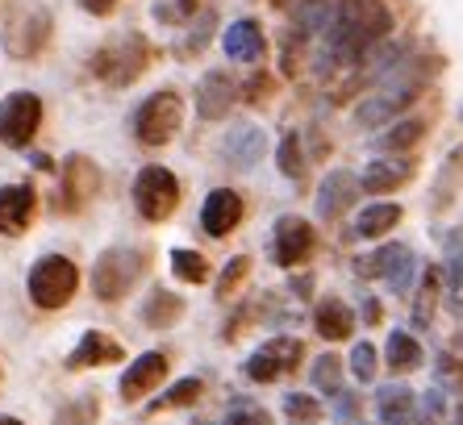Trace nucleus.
<instances>
[{
    "instance_id": "e433bc0d",
    "label": "nucleus",
    "mask_w": 463,
    "mask_h": 425,
    "mask_svg": "<svg viewBox=\"0 0 463 425\" xmlns=\"http://www.w3.org/2000/svg\"><path fill=\"white\" fill-rule=\"evenodd\" d=\"M434 388H442L447 396H463V363L451 351H439L434 359Z\"/></svg>"
},
{
    "instance_id": "603ef678",
    "label": "nucleus",
    "mask_w": 463,
    "mask_h": 425,
    "mask_svg": "<svg viewBox=\"0 0 463 425\" xmlns=\"http://www.w3.org/2000/svg\"><path fill=\"white\" fill-rule=\"evenodd\" d=\"M459 121H463V100H459Z\"/></svg>"
},
{
    "instance_id": "5701e85b",
    "label": "nucleus",
    "mask_w": 463,
    "mask_h": 425,
    "mask_svg": "<svg viewBox=\"0 0 463 425\" xmlns=\"http://www.w3.org/2000/svg\"><path fill=\"white\" fill-rule=\"evenodd\" d=\"M184 313H188V300L175 297L172 288H151L138 305V321L146 330H172L175 321H184Z\"/></svg>"
},
{
    "instance_id": "8fccbe9b",
    "label": "nucleus",
    "mask_w": 463,
    "mask_h": 425,
    "mask_svg": "<svg viewBox=\"0 0 463 425\" xmlns=\"http://www.w3.org/2000/svg\"><path fill=\"white\" fill-rule=\"evenodd\" d=\"M0 425H25L22 417H13V413H0Z\"/></svg>"
},
{
    "instance_id": "412c9836",
    "label": "nucleus",
    "mask_w": 463,
    "mask_h": 425,
    "mask_svg": "<svg viewBox=\"0 0 463 425\" xmlns=\"http://www.w3.org/2000/svg\"><path fill=\"white\" fill-rule=\"evenodd\" d=\"M355 308L346 305V300L338 297H322L317 305H313V334L322 342H346L351 334H355Z\"/></svg>"
},
{
    "instance_id": "bb28decb",
    "label": "nucleus",
    "mask_w": 463,
    "mask_h": 425,
    "mask_svg": "<svg viewBox=\"0 0 463 425\" xmlns=\"http://www.w3.org/2000/svg\"><path fill=\"white\" fill-rule=\"evenodd\" d=\"M384 363H388V372L410 375L426 363V351H421V342L413 338L410 330H392L388 334V346H384Z\"/></svg>"
},
{
    "instance_id": "4be33fe9",
    "label": "nucleus",
    "mask_w": 463,
    "mask_h": 425,
    "mask_svg": "<svg viewBox=\"0 0 463 425\" xmlns=\"http://www.w3.org/2000/svg\"><path fill=\"white\" fill-rule=\"evenodd\" d=\"M355 196H359V175L355 171H346V167H338V171H326V180H322V188H317V217H338L343 209H351L355 204Z\"/></svg>"
},
{
    "instance_id": "7ed1b4c3",
    "label": "nucleus",
    "mask_w": 463,
    "mask_h": 425,
    "mask_svg": "<svg viewBox=\"0 0 463 425\" xmlns=\"http://www.w3.org/2000/svg\"><path fill=\"white\" fill-rule=\"evenodd\" d=\"M146 263H151V255L138 250V246H109V250H100L97 263H92V292H97L100 305L126 300L142 284Z\"/></svg>"
},
{
    "instance_id": "7c9ffc66",
    "label": "nucleus",
    "mask_w": 463,
    "mask_h": 425,
    "mask_svg": "<svg viewBox=\"0 0 463 425\" xmlns=\"http://www.w3.org/2000/svg\"><path fill=\"white\" fill-rule=\"evenodd\" d=\"M97 421H100L97 392H84V396H76V401H63L51 417V425H97Z\"/></svg>"
},
{
    "instance_id": "79ce46f5",
    "label": "nucleus",
    "mask_w": 463,
    "mask_h": 425,
    "mask_svg": "<svg viewBox=\"0 0 463 425\" xmlns=\"http://www.w3.org/2000/svg\"><path fill=\"white\" fill-rule=\"evenodd\" d=\"M284 413L292 417V421H301V425H313V421H322V401L309 392H288L284 396Z\"/></svg>"
},
{
    "instance_id": "393cba45",
    "label": "nucleus",
    "mask_w": 463,
    "mask_h": 425,
    "mask_svg": "<svg viewBox=\"0 0 463 425\" xmlns=\"http://www.w3.org/2000/svg\"><path fill=\"white\" fill-rule=\"evenodd\" d=\"M376 417L384 425H410L418 417V396L405 383H384L376 388Z\"/></svg>"
},
{
    "instance_id": "a18cd8bd",
    "label": "nucleus",
    "mask_w": 463,
    "mask_h": 425,
    "mask_svg": "<svg viewBox=\"0 0 463 425\" xmlns=\"http://www.w3.org/2000/svg\"><path fill=\"white\" fill-rule=\"evenodd\" d=\"M330 417H335L338 425H355V421H359V396H355V392H335Z\"/></svg>"
},
{
    "instance_id": "de8ad7c7",
    "label": "nucleus",
    "mask_w": 463,
    "mask_h": 425,
    "mask_svg": "<svg viewBox=\"0 0 463 425\" xmlns=\"http://www.w3.org/2000/svg\"><path fill=\"white\" fill-rule=\"evenodd\" d=\"M84 5V13H92V17H109V13L118 9V0H80Z\"/></svg>"
},
{
    "instance_id": "1a4fd4ad",
    "label": "nucleus",
    "mask_w": 463,
    "mask_h": 425,
    "mask_svg": "<svg viewBox=\"0 0 463 425\" xmlns=\"http://www.w3.org/2000/svg\"><path fill=\"white\" fill-rule=\"evenodd\" d=\"M38 126H43V96L38 92L17 88L0 100V146L5 150H30Z\"/></svg>"
},
{
    "instance_id": "0eeeda50",
    "label": "nucleus",
    "mask_w": 463,
    "mask_h": 425,
    "mask_svg": "<svg viewBox=\"0 0 463 425\" xmlns=\"http://www.w3.org/2000/svg\"><path fill=\"white\" fill-rule=\"evenodd\" d=\"M51 30H54L51 9H43V5H22V9L9 13V22L0 25V51L9 54V59H17V63H30V59H38V54L46 51Z\"/></svg>"
},
{
    "instance_id": "9d476101",
    "label": "nucleus",
    "mask_w": 463,
    "mask_h": 425,
    "mask_svg": "<svg viewBox=\"0 0 463 425\" xmlns=\"http://www.w3.org/2000/svg\"><path fill=\"white\" fill-rule=\"evenodd\" d=\"M301 363H305V342L292 338V334H280V338L263 342L255 354H247L242 375H247L250 383H276L280 375L301 372Z\"/></svg>"
},
{
    "instance_id": "f03ea898",
    "label": "nucleus",
    "mask_w": 463,
    "mask_h": 425,
    "mask_svg": "<svg viewBox=\"0 0 463 425\" xmlns=\"http://www.w3.org/2000/svg\"><path fill=\"white\" fill-rule=\"evenodd\" d=\"M434 75V59H426V54H405L392 71H384L372 84V92L359 100L355 109V121L364 129H384L392 118H401L405 109L413 105L421 96V88H426V80Z\"/></svg>"
},
{
    "instance_id": "c85d7f7f",
    "label": "nucleus",
    "mask_w": 463,
    "mask_h": 425,
    "mask_svg": "<svg viewBox=\"0 0 463 425\" xmlns=\"http://www.w3.org/2000/svg\"><path fill=\"white\" fill-rule=\"evenodd\" d=\"M439 292H442V267H421L418 292H413V321H418V326H430Z\"/></svg>"
},
{
    "instance_id": "2f4dec72",
    "label": "nucleus",
    "mask_w": 463,
    "mask_h": 425,
    "mask_svg": "<svg viewBox=\"0 0 463 425\" xmlns=\"http://www.w3.org/2000/svg\"><path fill=\"white\" fill-rule=\"evenodd\" d=\"M172 271H175V279H184V284H209V276H213L209 259L201 255V250H188V246L172 250Z\"/></svg>"
},
{
    "instance_id": "58836bf2",
    "label": "nucleus",
    "mask_w": 463,
    "mask_h": 425,
    "mask_svg": "<svg viewBox=\"0 0 463 425\" xmlns=\"http://www.w3.org/2000/svg\"><path fill=\"white\" fill-rule=\"evenodd\" d=\"M276 167L288 175V180H301L305 175V155H301V134H284L280 146H276Z\"/></svg>"
},
{
    "instance_id": "423d86ee",
    "label": "nucleus",
    "mask_w": 463,
    "mask_h": 425,
    "mask_svg": "<svg viewBox=\"0 0 463 425\" xmlns=\"http://www.w3.org/2000/svg\"><path fill=\"white\" fill-rule=\"evenodd\" d=\"M146 63H151L146 38H138V33H118V38H109L105 46H97V54H92L88 67H92V75H97L100 84L129 88L142 71H146Z\"/></svg>"
},
{
    "instance_id": "b1692460",
    "label": "nucleus",
    "mask_w": 463,
    "mask_h": 425,
    "mask_svg": "<svg viewBox=\"0 0 463 425\" xmlns=\"http://www.w3.org/2000/svg\"><path fill=\"white\" fill-rule=\"evenodd\" d=\"M401 217H405V209H401L397 201H372L355 212V225H351V230H355V238H364V242H376V238H388L397 230Z\"/></svg>"
},
{
    "instance_id": "aec40b11",
    "label": "nucleus",
    "mask_w": 463,
    "mask_h": 425,
    "mask_svg": "<svg viewBox=\"0 0 463 425\" xmlns=\"http://www.w3.org/2000/svg\"><path fill=\"white\" fill-rule=\"evenodd\" d=\"M263 155H268V134H263L255 121H242V126H234L226 134V142H222V159H226L234 171L259 167V163H263Z\"/></svg>"
},
{
    "instance_id": "3c124183",
    "label": "nucleus",
    "mask_w": 463,
    "mask_h": 425,
    "mask_svg": "<svg viewBox=\"0 0 463 425\" xmlns=\"http://www.w3.org/2000/svg\"><path fill=\"white\" fill-rule=\"evenodd\" d=\"M455 425H463V404H459V409H455Z\"/></svg>"
},
{
    "instance_id": "20e7f679",
    "label": "nucleus",
    "mask_w": 463,
    "mask_h": 425,
    "mask_svg": "<svg viewBox=\"0 0 463 425\" xmlns=\"http://www.w3.org/2000/svg\"><path fill=\"white\" fill-rule=\"evenodd\" d=\"M25 292H30V305L43 308V313H59L76 300L80 292V267L67 255H43L33 259L30 276H25Z\"/></svg>"
},
{
    "instance_id": "a19ab883",
    "label": "nucleus",
    "mask_w": 463,
    "mask_h": 425,
    "mask_svg": "<svg viewBox=\"0 0 463 425\" xmlns=\"http://www.w3.org/2000/svg\"><path fill=\"white\" fill-rule=\"evenodd\" d=\"M351 375H355L359 383H376V367H380V354H376V346L372 342H355L351 346Z\"/></svg>"
},
{
    "instance_id": "473e14b6",
    "label": "nucleus",
    "mask_w": 463,
    "mask_h": 425,
    "mask_svg": "<svg viewBox=\"0 0 463 425\" xmlns=\"http://www.w3.org/2000/svg\"><path fill=\"white\" fill-rule=\"evenodd\" d=\"M247 276H250V255H234L226 267H222V276H217V300L222 305H230V300L242 292V284H247Z\"/></svg>"
},
{
    "instance_id": "f704fd0d",
    "label": "nucleus",
    "mask_w": 463,
    "mask_h": 425,
    "mask_svg": "<svg viewBox=\"0 0 463 425\" xmlns=\"http://www.w3.org/2000/svg\"><path fill=\"white\" fill-rule=\"evenodd\" d=\"M309 380L313 388H322V392H343V359L338 354H317V359L309 363Z\"/></svg>"
},
{
    "instance_id": "39448f33",
    "label": "nucleus",
    "mask_w": 463,
    "mask_h": 425,
    "mask_svg": "<svg viewBox=\"0 0 463 425\" xmlns=\"http://www.w3.org/2000/svg\"><path fill=\"white\" fill-rule=\"evenodd\" d=\"M129 201H134L142 222L151 225L172 222L175 209H180V180H175V171H167L163 163L138 167L134 180H129Z\"/></svg>"
},
{
    "instance_id": "ddd939ff",
    "label": "nucleus",
    "mask_w": 463,
    "mask_h": 425,
    "mask_svg": "<svg viewBox=\"0 0 463 425\" xmlns=\"http://www.w3.org/2000/svg\"><path fill=\"white\" fill-rule=\"evenodd\" d=\"M38 217V188L33 184H5L0 188V234L22 238Z\"/></svg>"
},
{
    "instance_id": "2eb2a0df",
    "label": "nucleus",
    "mask_w": 463,
    "mask_h": 425,
    "mask_svg": "<svg viewBox=\"0 0 463 425\" xmlns=\"http://www.w3.org/2000/svg\"><path fill=\"white\" fill-rule=\"evenodd\" d=\"M121 359H126V346H121L113 334L84 330L76 346L67 351L63 367H67V372H88V367H109V363H121Z\"/></svg>"
},
{
    "instance_id": "f257e3e1",
    "label": "nucleus",
    "mask_w": 463,
    "mask_h": 425,
    "mask_svg": "<svg viewBox=\"0 0 463 425\" xmlns=\"http://www.w3.org/2000/svg\"><path fill=\"white\" fill-rule=\"evenodd\" d=\"M392 33V9L384 0H343L330 25L317 38V54H313V71L335 75L343 67L364 63L380 42H388Z\"/></svg>"
},
{
    "instance_id": "c756f323",
    "label": "nucleus",
    "mask_w": 463,
    "mask_h": 425,
    "mask_svg": "<svg viewBox=\"0 0 463 425\" xmlns=\"http://www.w3.org/2000/svg\"><path fill=\"white\" fill-rule=\"evenodd\" d=\"M201 401H205V380H201V375H184V380H175L172 388L155 404H146V409H155V413H159V409H193V404H201Z\"/></svg>"
},
{
    "instance_id": "72a5a7b5",
    "label": "nucleus",
    "mask_w": 463,
    "mask_h": 425,
    "mask_svg": "<svg viewBox=\"0 0 463 425\" xmlns=\"http://www.w3.org/2000/svg\"><path fill=\"white\" fill-rule=\"evenodd\" d=\"M397 255H401V242L380 246L376 255L355 259V276L359 279H388V276H392V267H397Z\"/></svg>"
},
{
    "instance_id": "9b49d317",
    "label": "nucleus",
    "mask_w": 463,
    "mask_h": 425,
    "mask_svg": "<svg viewBox=\"0 0 463 425\" xmlns=\"http://www.w3.org/2000/svg\"><path fill=\"white\" fill-rule=\"evenodd\" d=\"M100 188H105V171L88 159V155H67L59 163V196L54 201H59L63 212L88 209L100 196Z\"/></svg>"
},
{
    "instance_id": "37998d69",
    "label": "nucleus",
    "mask_w": 463,
    "mask_h": 425,
    "mask_svg": "<svg viewBox=\"0 0 463 425\" xmlns=\"http://www.w3.org/2000/svg\"><path fill=\"white\" fill-rule=\"evenodd\" d=\"M213 25H217V9H201V13H196L193 25H188V42L180 46L184 59H188V54H196L201 46L209 42V38H213Z\"/></svg>"
},
{
    "instance_id": "dca6fc26",
    "label": "nucleus",
    "mask_w": 463,
    "mask_h": 425,
    "mask_svg": "<svg viewBox=\"0 0 463 425\" xmlns=\"http://www.w3.org/2000/svg\"><path fill=\"white\" fill-rule=\"evenodd\" d=\"M238 80L230 71H209L201 75V84H196V113H201V121H222L234 113L238 105Z\"/></svg>"
},
{
    "instance_id": "49530a36",
    "label": "nucleus",
    "mask_w": 463,
    "mask_h": 425,
    "mask_svg": "<svg viewBox=\"0 0 463 425\" xmlns=\"http://www.w3.org/2000/svg\"><path fill=\"white\" fill-rule=\"evenodd\" d=\"M364 321H367V326H380V321H384V305H380L376 297L364 300Z\"/></svg>"
},
{
    "instance_id": "f3484780",
    "label": "nucleus",
    "mask_w": 463,
    "mask_h": 425,
    "mask_svg": "<svg viewBox=\"0 0 463 425\" xmlns=\"http://www.w3.org/2000/svg\"><path fill=\"white\" fill-rule=\"evenodd\" d=\"M222 51H226L230 63L259 67V63H263V54H268L263 25H259L255 17H238V22H230L226 33H222Z\"/></svg>"
},
{
    "instance_id": "a211bd4d",
    "label": "nucleus",
    "mask_w": 463,
    "mask_h": 425,
    "mask_svg": "<svg viewBox=\"0 0 463 425\" xmlns=\"http://www.w3.org/2000/svg\"><path fill=\"white\" fill-rule=\"evenodd\" d=\"M242 212H247V204L234 188H213L201 204V230L209 238H230L242 225Z\"/></svg>"
},
{
    "instance_id": "c9c22d12",
    "label": "nucleus",
    "mask_w": 463,
    "mask_h": 425,
    "mask_svg": "<svg viewBox=\"0 0 463 425\" xmlns=\"http://www.w3.org/2000/svg\"><path fill=\"white\" fill-rule=\"evenodd\" d=\"M418 276H421V263H418V255H413L410 246H401L397 267H392V276H388V288H392L397 297H410L413 288H418Z\"/></svg>"
},
{
    "instance_id": "6e6552de",
    "label": "nucleus",
    "mask_w": 463,
    "mask_h": 425,
    "mask_svg": "<svg viewBox=\"0 0 463 425\" xmlns=\"http://www.w3.org/2000/svg\"><path fill=\"white\" fill-rule=\"evenodd\" d=\"M184 126V96L175 88H159L134 109V142L138 146H167Z\"/></svg>"
},
{
    "instance_id": "4468645a",
    "label": "nucleus",
    "mask_w": 463,
    "mask_h": 425,
    "mask_svg": "<svg viewBox=\"0 0 463 425\" xmlns=\"http://www.w3.org/2000/svg\"><path fill=\"white\" fill-rule=\"evenodd\" d=\"M413 175L418 171H413L410 155H376V159L359 171V188L372 192V196H388V192L413 184Z\"/></svg>"
},
{
    "instance_id": "cd10ccee",
    "label": "nucleus",
    "mask_w": 463,
    "mask_h": 425,
    "mask_svg": "<svg viewBox=\"0 0 463 425\" xmlns=\"http://www.w3.org/2000/svg\"><path fill=\"white\" fill-rule=\"evenodd\" d=\"M421 134H426V121H421V118H405V121H397V126H388L384 134H376V138H372V150H380V155L413 150L421 142Z\"/></svg>"
},
{
    "instance_id": "f8f14e48",
    "label": "nucleus",
    "mask_w": 463,
    "mask_h": 425,
    "mask_svg": "<svg viewBox=\"0 0 463 425\" xmlns=\"http://www.w3.org/2000/svg\"><path fill=\"white\" fill-rule=\"evenodd\" d=\"M313 246H317V234H313V225L305 217H297V212L276 217V225H271V234H268V255L280 271L301 267L313 255Z\"/></svg>"
},
{
    "instance_id": "a878e982",
    "label": "nucleus",
    "mask_w": 463,
    "mask_h": 425,
    "mask_svg": "<svg viewBox=\"0 0 463 425\" xmlns=\"http://www.w3.org/2000/svg\"><path fill=\"white\" fill-rule=\"evenodd\" d=\"M442 288H447V308H451V313H463V230H451V234H447Z\"/></svg>"
},
{
    "instance_id": "ea45409f",
    "label": "nucleus",
    "mask_w": 463,
    "mask_h": 425,
    "mask_svg": "<svg viewBox=\"0 0 463 425\" xmlns=\"http://www.w3.org/2000/svg\"><path fill=\"white\" fill-rule=\"evenodd\" d=\"M201 9H205L201 0H159V5H155V22L159 25H184V22H193Z\"/></svg>"
},
{
    "instance_id": "09e8293b",
    "label": "nucleus",
    "mask_w": 463,
    "mask_h": 425,
    "mask_svg": "<svg viewBox=\"0 0 463 425\" xmlns=\"http://www.w3.org/2000/svg\"><path fill=\"white\" fill-rule=\"evenodd\" d=\"M30 163H33V167H38V171H54V175H59V167H54V163H51V155H38V150H33V155H30Z\"/></svg>"
},
{
    "instance_id": "6ab92c4d",
    "label": "nucleus",
    "mask_w": 463,
    "mask_h": 425,
    "mask_svg": "<svg viewBox=\"0 0 463 425\" xmlns=\"http://www.w3.org/2000/svg\"><path fill=\"white\" fill-rule=\"evenodd\" d=\"M167 380V354L163 351H146V354H138V359L129 363V372L121 375V401L126 404H138V401H146V396L159 388V383Z\"/></svg>"
},
{
    "instance_id": "4c0bfd02",
    "label": "nucleus",
    "mask_w": 463,
    "mask_h": 425,
    "mask_svg": "<svg viewBox=\"0 0 463 425\" xmlns=\"http://www.w3.org/2000/svg\"><path fill=\"white\" fill-rule=\"evenodd\" d=\"M447 417H451V404H447L442 388H430V392L418 396V417H413V425H447Z\"/></svg>"
},
{
    "instance_id": "c03bdc74",
    "label": "nucleus",
    "mask_w": 463,
    "mask_h": 425,
    "mask_svg": "<svg viewBox=\"0 0 463 425\" xmlns=\"http://www.w3.org/2000/svg\"><path fill=\"white\" fill-rule=\"evenodd\" d=\"M222 425H271V417L255 401H234V409H230V417Z\"/></svg>"
}]
</instances>
